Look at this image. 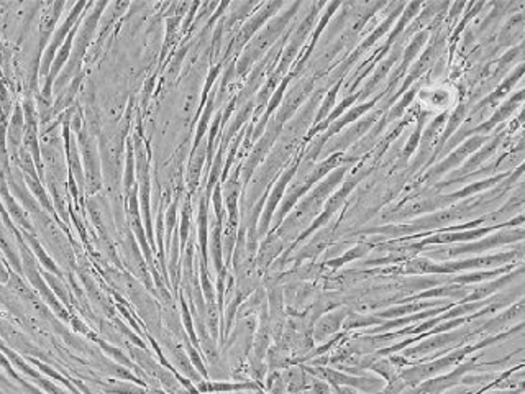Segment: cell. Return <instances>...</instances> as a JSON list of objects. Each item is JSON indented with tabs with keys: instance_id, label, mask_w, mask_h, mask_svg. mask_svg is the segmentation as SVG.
<instances>
[{
	"instance_id": "cell-1",
	"label": "cell",
	"mask_w": 525,
	"mask_h": 394,
	"mask_svg": "<svg viewBox=\"0 0 525 394\" xmlns=\"http://www.w3.org/2000/svg\"><path fill=\"white\" fill-rule=\"evenodd\" d=\"M82 7H84V4H77L76 7H74L72 12H71V15H69V17L66 18V22L63 23L61 28L56 31L55 36H53L51 45L48 46V50H46L45 56H43V61H41V74H48V71H50V65H51V61H53V56H55V51L58 50V48L61 46V43L66 38L67 31L72 28L74 23H76V18L79 17V12H81Z\"/></svg>"
},
{
	"instance_id": "cell-2",
	"label": "cell",
	"mask_w": 525,
	"mask_h": 394,
	"mask_svg": "<svg viewBox=\"0 0 525 394\" xmlns=\"http://www.w3.org/2000/svg\"><path fill=\"white\" fill-rule=\"evenodd\" d=\"M63 5H65L63 2L53 4L50 12H46L43 15V18H41V23H40V48H43L46 45L48 36L51 35V31L56 25V20H58V17H60Z\"/></svg>"
},
{
	"instance_id": "cell-3",
	"label": "cell",
	"mask_w": 525,
	"mask_h": 394,
	"mask_svg": "<svg viewBox=\"0 0 525 394\" xmlns=\"http://www.w3.org/2000/svg\"><path fill=\"white\" fill-rule=\"evenodd\" d=\"M22 130H23V114L22 109L17 107L13 112L12 122H10L9 127V145L12 148V151H15L22 142Z\"/></svg>"
},
{
	"instance_id": "cell-4",
	"label": "cell",
	"mask_w": 525,
	"mask_h": 394,
	"mask_svg": "<svg viewBox=\"0 0 525 394\" xmlns=\"http://www.w3.org/2000/svg\"><path fill=\"white\" fill-rule=\"evenodd\" d=\"M421 97L423 102L427 105H435V107H448L450 104V92H447V89H432V90H423V94H421Z\"/></svg>"
}]
</instances>
